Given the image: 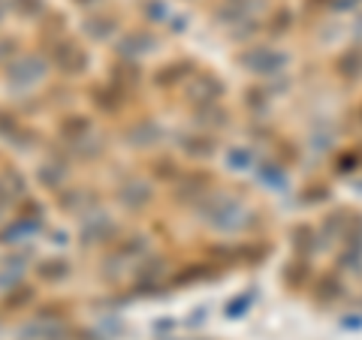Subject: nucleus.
<instances>
[{
  "label": "nucleus",
  "instance_id": "1",
  "mask_svg": "<svg viewBox=\"0 0 362 340\" xmlns=\"http://www.w3.org/2000/svg\"><path fill=\"white\" fill-rule=\"evenodd\" d=\"M248 301H251V296H244V298H239L233 307H226V316H242L244 314V307H248Z\"/></svg>",
  "mask_w": 362,
  "mask_h": 340
}]
</instances>
